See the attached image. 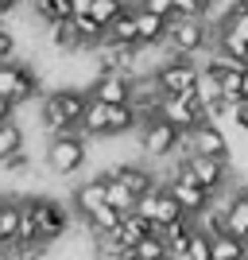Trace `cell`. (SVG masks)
Masks as SVG:
<instances>
[{"label":"cell","instance_id":"6da1fadb","mask_svg":"<svg viewBox=\"0 0 248 260\" xmlns=\"http://www.w3.org/2000/svg\"><path fill=\"white\" fill-rule=\"evenodd\" d=\"M70 233V210L58 198L47 194H23L16 198V241L31 249H51Z\"/></svg>","mask_w":248,"mask_h":260},{"label":"cell","instance_id":"7a4b0ae2","mask_svg":"<svg viewBox=\"0 0 248 260\" xmlns=\"http://www.w3.org/2000/svg\"><path fill=\"white\" fill-rule=\"evenodd\" d=\"M86 105H89L86 89H70V86L51 89L43 98V109H39V124H43V132H51V136H66V132L82 128Z\"/></svg>","mask_w":248,"mask_h":260},{"label":"cell","instance_id":"3957f363","mask_svg":"<svg viewBox=\"0 0 248 260\" xmlns=\"http://www.w3.org/2000/svg\"><path fill=\"white\" fill-rule=\"evenodd\" d=\"M163 51L174 58H190L214 51V23L209 20H171L167 35H163Z\"/></svg>","mask_w":248,"mask_h":260},{"label":"cell","instance_id":"277c9868","mask_svg":"<svg viewBox=\"0 0 248 260\" xmlns=\"http://www.w3.org/2000/svg\"><path fill=\"white\" fill-rule=\"evenodd\" d=\"M89 163V136L82 128L66 132V136H51L47 144V171L54 179H74Z\"/></svg>","mask_w":248,"mask_h":260},{"label":"cell","instance_id":"5b68a950","mask_svg":"<svg viewBox=\"0 0 248 260\" xmlns=\"http://www.w3.org/2000/svg\"><path fill=\"white\" fill-rule=\"evenodd\" d=\"M151 82H155V89H159L163 98H183V93H190V89H198V82H202V66L190 62V58H163L155 70H151Z\"/></svg>","mask_w":248,"mask_h":260},{"label":"cell","instance_id":"8992f818","mask_svg":"<svg viewBox=\"0 0 248 260\" xmlns=\"http://www.w3.org/2000/svg\"><path fill=\"white\" fill-rule=\"evenodd\" d=\"M136 144H140V152L148 159H171V155H183L186 152V136L183 132H174L167 120H144L140 132H136Z\"/></svg>","mask_w":248,"mask_h":260},{"label":"cell","instance_id":"52a82bcc","mask_svg":"<svg viewBox=\"0 0 248 260\" xmlns=\"http://www.w3.org/2000/svg\"><path fill=\"white\" fill-rule=\"evenodd\" d=\"M43 93V82H39V70L31 62H4L0 66V98L12 101V105H23Z\"/></svg>","mask_w":248,"mask_h":260},{"label":"cell","instance_id":"ba28073f","mask_svg":"<svg viewBox=\"0 0 248 260\" xmlns=\"http://www.w3.org/2000/svg\"><path fill=\"white\" fill-rule=\"evenodd\" d=\"M163 190L179 202V210H183L186 217H198L205 206H214V194L209 190H202V186L186 175V167L183 163H174V171H171V179H163Z\"/></svg>","mask_w":248,"mask_h":260},{"label":"cell","instance_id":"9c48e42d","mask_svg":"<svg viewBox=\"0 0 248 260\" xmlns=\"http://www.w3.org/2000/svg\"><path fill=\"white\" fill-rule=\"evenodd\" d=\"M140 58L144 51L132 43H101L93 51V62H97V74H120V78H140Z\"/></svg>","mask_w":248,"mask_h":260},{"label":"cell","instance_id":"30bf717a","mask_svg":"<svg viewBox=\"0 0 248 260\" xmlns=\"http://www.w3.org/2000/svg\"><path fill=\"white\" fill-rule=\"evenodd\" d=\"M105 175L113 179V183H120L132 198H144V194H151V190L163 186V179H155V171L144 167V163H113Z\"/></svg>","mask_w":248,"mask_h":260},{"label":"cell","instance_id":"8fae6325","mask_svg":"<svg viewBox=\"0 0 248 260\" xmlns=\"http://www.w3.org/2000/svg\"><path fill=\"white\" fill-rule=\"evenodd\" d=\"M179 163L186 167V175H190L202 190H209V194L225 190V183H229V163H221V159H202V155H179Z\"/></svg>","mask_w":248,"mask_h":260},{"label":"cell","instance_id":"7c38bea8","mask_svg":"<svg viewBox=\"0 0 248 260\" xmlns=\"http://www.w3.org/2000/svg\"><path fill=\"white\" fill-rule=\"evenodd\" d=\"M136 214L144 217V221H151L155 229H163V225H171V221H183V210H179V202H174L167 190H151V194H144V198H136Z\"/></svg>","mask_w":248,"mask_h":260},{"label":"cell","instance_id":"4fadbf2b","mask_svg":"<svg viewBox=\"0 0 248 260\" xmlns=\"http://www.w3.org/2000/svg\"><path fill=\"white\" fill-rule=\"evenodd\" d=\"M183 155H202V159L229 163V140H225V132H221V124H202V128H194L186 136Z\"/></svg>","mask_w":248,"mask_h":260},{"label":"cell","instance_id":"5bb4252c","mask_svg":"<svg viewBox=\"0 0 248 260\" xmlns=\"http://www.w3.org/2000/svg\"><path fill=\"white\" fill-rule=\"evenodd\" d=\"M93 101L101 105H132V78H120V74H97L93 86L86 89Z\"/></svg>","mask_w":248,"mask_h":260},{"label":"cell","instance_id":"9a60e30c","mask_svg":"<svg viewBox=\"0 0 248 260\" xmlns=\"http://www.w3.org/2000/svg\"><path fill=\"white\" fill-rule=\"evenodd\" d=\"M221 210H225V233L248 245V186H237Z\"/></svg>","mask_w":248,"mask_h":260},{"label":"cell","instance_id":"2e32d148","mask_svg":"<svg viewBox=\"0 0 248 260\" xmlns=\"http://www.w3.org/2000/svg\"><path fill=\"white\" fill-rule=\"evenodd\" d=\"M101 206H105V179H101V175L97 179H86V183L70 194V210H74L82 221H86L89 214H97Z\"/></svg>","mask_w":248,"mask_h":260},{"label":"cell","instance_id":"e0dca14e","mask_svg":"<svg viewBox=\"0 0 248 260\" xmlns=\"http://www.w3.org/2000/svg\"><path fill=\"white\" fill-rule=\"evenodd\" d=\"M159 120H167L174 132H183V136H190L194 128H202L205 120H198L194 117V109L186 105L183 98H163V105H159Z\"/></svg>","mask_w":248,"mask_h":260},{"label":"cell","instance_id":"ac0fdd59","mask_svg":"<svg viewBox=\"0 0 248 260\" xmlns=\"http://www.w3.org/2000/svg\"><path fill=\"white\" fill-rule=\"evenodd\" d=\"M163 35H167V20L136 8V47L140 51H155V47H163Z\"/></svg>","mask_w":248,"mask_h":260},{"label":"cell","instance_id":"d6986e66","mask_svg":"<svg viewBox=\"0 0 248 260\" xmlns=\"http://www.w3.org/2000/svg\"><path fill=\"white\" fill-rule=\"evenodd\" d=\"M155 233H159V241L167 245V252H171V256H183L186 245H190V237H194V221H190V217H183V221H171V225L155 229Z\"/></svg>","mask_w":248,"mask_h":260},{"label":"cell","instance_id":"ffe728a7","mask_svg":"<svg viewBox=\"0 0 248 260\" xmlns=\"http://www.w3.org/2000/svg\"><path fill=\"white\" fill-rule=\"evenodd\" d=\"M47 47L58 54H78L82 43H78V31H74V20H58L47 27Z\"/></svg>","mask_w":248,"mask_h":260},{"label":"cell","instance_id":"44dd1931","mask_svg":"<svg viewBox=\"0 0 248 260\" xmlns=\"http://www.w3.org/2000/svg\"><path fill=\"white\" fill-rule=\"evenodd\" d=\"M140 132V117L132 105H109V140H120V136H132Z\"/></svg>","mask_w":248,"mask_h":260},{"label":"cell","instance_id":"7402d4cb","mask_svg":"<svg viewBox=\"0 0 248 260\" xmlns=\"http://www.w3.org/2000/svg\"><path fill=\"white\" fill-rule=\"evenodd\" d=\"M190 221H194V233H202L205 241H217V237H225V210L217 206H205L202 214L198 217H190Z\"/></svg>","mask_w":248,"mask_h":260},{"label":"cell","instance_id":"603a6c76","mask_svg":"<svg viewBox=\"0 0 248 260\" xmlns=\"http://www.w3.org/2000/svg\"><path fill=\"white\" fill-rule=\"evenodd\" d=\"M105 43H132L136 47V8H124L105 27Z\"/></svg>","mask_w":248,"mask_h":260},{"label":"cell","instance_id":"cb8c5ba5","mask_svg":"<svg viewBox=\"0 0 248 260\" xmlns=\"http://www.w3.org/2000/svg\"><path fill=\"white\" fill-rule=\"evenodd\" d=\"M101 179H105V206H109V210H117L120 217H128V214H136V198H132L128 190H124V186H120V183H113V179H109V175H101Z\"/></svg>","mask_w":248,"mask_h":260},{"label":"cell","instance_id":"d4e9b609","mask_svg":"<svg viewBox=\"0 0 248 260\" xmlns=\"http://www.w3.org/2000/svg\"><path fill=\"white\" fill-rule=\"evenodd\" d=\"M27 148V132H23L20 120H8V124H0V159H8V155L23 152Z\"/></svg>","mask_w":248,"mask_h":260},{"label":"cell","instance_id":"484cf974","mask_svg":"<svg viewBox=\"0 0 248 260\" xmlns=\"http://www.w3.org/2000/svg\"><path fill=\"white\" fill-rule=\"evenodd\" d=\"M248 256V245L244 241H237V237H217V241H209V260H244Z\"/></svg>","mask_w":248,"mask_h":260},{"label":"cell","instance_id":"4316f807","mask_svg":"<svg viewBox=\"0 0 248 260\" xmlns=\"http://www.w3.org/2000/svg\"><path fill=\"white\" fill-rule=\"evenodd\" d=\"M128 8L124 0H93V8H89V20L93 23H101V27H109V23L117 20L120 12Z\"/></svg>","mask_w":248,"mask_h":260},{"label":"cell","instance_id":"83f0119b","mask_svg":"<svg viewBox=\"0 0 248 260\" xmlns=\"http://www.w3.org/2000/svg\"><path fill=\"white\" fill-rule=\"evenodd\" d=\"M0 171H4V175H31V171H35V159H31V152L23 148V152L8 155V159H0Z\"/></svg>","mask_w":248,"mask_h":260},{"label":"cell","instance_id":"f1b7e54d","mask_svg":"<svg viewBox=\"0 0 248 260\" xmlns=\"http://www.w3.org/2000/svg\"><path fill=\"white\" fill-rule=\"evenodd\" d=\"M132 256L136 260H163L167 256V245L159 241V233H151V237H144L136 249H132Z\"/></svg>","mask_w":248,"mask_h":260},{"label":"cell","instance_id":"f546056e","mask_svg":"<svg viewBox=\"0 0 248 260\" xmlns=\"http://www.w3.org/2000/svg\"><path fill=\"white\" fill-rule=\"evenodd\" d=\"M16 51H20V39H16V31L0 23V66H4V62H16Z\"/></svg>","mask_w":248,"mask_h":260},{"label":"cell","instance_id":"4dcf8cb0","mask_svg":"<svg viewBox=\"0 0 248 260\" xmlns=\"http://www.w3.org/2000/svg\"><path fill=\"white\" fill-rule=\"evenodd\" d=\"M0 237L16 241V198H8V202L0 206Z\"/></svg>","mask_w":248,"mask_h":260},{"label":"cell","instance_id":"1f68e13d","mask_svg":"<svg viewBox=\"0 0 248 260\" xmlns=\"http://www.w3.org/2000/svg\"><path fill=\"white\" fill-rule=\"evenodd\" d=\"M229 120H233V124H237L240 132H248V101H244V105H237V109H233V117H229Z\"/></svg>","mask_w":248,"mask_h":260},{"label":"cell","instance_id":"d6a6232c","mask_svg":"<svg viewBox=\"0 0 248 260\" xmlns=\"http://www.w3.org/2000/svg\"><path fill=\"white\" fill-rule=\"evenodd\" d=\"M89 8H93V0H70V20L74 16H89Z\"/></svg>","mask_w":248,"mask_h":260},{"label":"cell","instance_id":"836d02e7","mask_svg":"<svg viewBox=\"0 0 248 260\" xmlns=\"http://www.w3.org/2000/svg\"><path fill=\"white\" fill-rule=\"evenodd\" d=\"M20 4H23V0H0V20H4V16H16Z\"/></svg>","mask_w":248,"mask_h":260},{"label":"cell","instance_id":"e575fe53","mask_svg":"<svg viewBox=\"0 0 248 260\" xmlns=\"http://www.w3.org/2000/svg\"><path fill=\"white\" fill-rule=\"evenodd\" d=\"M12 113H16V105L0 98V124H8V120H12Z\"/></svg>","mask_w":248,"mask_h":260},{"label":"cell","instance_id":"d590c367","mask_svg":"<svg viewBox=\"0 0 248 260\" xmlns=\"http://www.w3.org/2000/svg\"><path fill=\"white\" fill-rule=\"evenodd\" d=\"M240 101H248V66L240 70Z\"/></svg>","mask_w":248,"mask_h":260},{"label":"cell","instance_id":"8d00e7d4","mask_svg":"<svg viewBox=\"0 0 248 260\" xmlns=\"http://www.w3.org/2000/svg\"><path fill=\"white\" fill-rule=\"evenodd\" d=\"M194 4H198V8H205V12H209V8L217 4V0H194Z\"/></svg>","mask_w":248,"mask_h":260},{"label":"cell","instance_id":"74e56055","mask_svg":"<svg viewBox=\"0 0 248 260\" xmlns=\"http://www.w3.org/2000/svg\"><path fill=\"white\" fill-rule=\"evenodd\" d=\"M4 202H8V198H4V190H0V206H4Z\"/></svg>","mask_w":248,"mask_h":260},{"label":"cell","instance_id":"f35d334b","mask_svg":"<svg viewBox=\"0 0 248 260\" xmlns=\"http://www.w3.org/2000/svg\"><path fill=\"white\" fill-rule=\"evenodd\" d=\"M244 20H248V0H244Z\"/></svg>","mask_w":248,"mask_h":260},{"label":"cell","instance_id":"ab89813d","mask_svg":"<svg viewBox=\"0 0 248 260\" xmlns=\"http://www.w3.org/2000/svg\"><path fill=\"white\" fill-rule=\"evenodd\" d=\"M244 260H248V256H244Z\"/></svg>","mask_w":248,"mask_h":260}]
</instances>
